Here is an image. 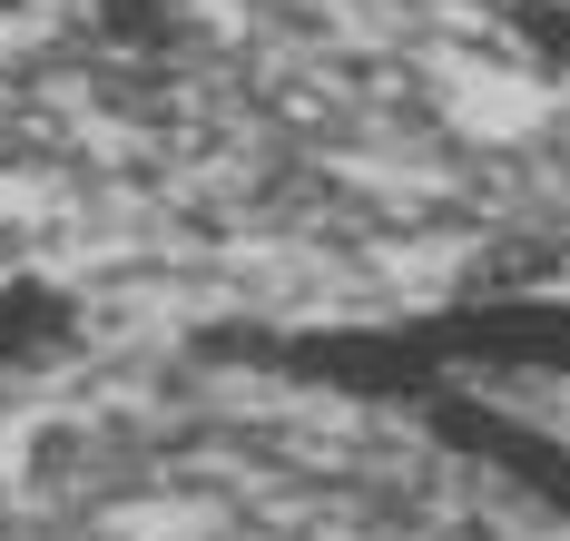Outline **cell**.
<instances>
[{
    "mask_svg": "<svg viewBox=\"0 0 570 541\" xmlns=\"http://www.w3.org/2000/svg\"><path fill=\"white\" fill-rule=\"evenodd\" d=\"M512 30H521V50H531V60H570V0H521Z\"/></svg>",
    "mask_w": 570,
    "mask_h": 541,
    "instance_id": "cell-3",
    "label": "cell"
},
{
    "mask_svg": "<svg viewBox=\"0 0 570 541\" xmlns=\"http://www.w3.org/2000/svg\"><path fill=\"white\" fill-rule=\"evenodd\" d=\"M99 30H109V50H138V60H168L177 40V0H99Z\"/></svg>",
    "mask_w": 570,
    "mask_h": 541,
    "instance_id": "cell-2",
    "label": "cell"
},
{
    "mask_svg": "<svg viewBox=\"0 0 570 541\" xmlns=\"http://www.w3.org/2000/svg\"><path fill=\"white\" fill-rule=\"evenodd\" d=\"M69 345V305L40 296V286H0V355H59Z\"/></svg>",
    "mask_w": 570,
    "mask_h": 541,
    "instance_id": "cell-1",
    "label": "cell"
}]
</instances>
